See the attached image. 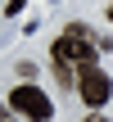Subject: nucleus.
<instances>
[{
  "label": "nucleus",
  "mask_w": 113,
  "mask_h": 122,
  "mask_svg": "<svg viewBox=\"0 0 113 122\" xmlns=\"http://www.w3.org/2000/svg\"><path fill=\"white\" fill-rule=\"evenodd\" d=\"M100 50H104V45H100V41L91 36V27H82V23H72V27H68V32H63L54 45H50V54H54V59L77 63V68L95 63V59H100Z\"/></svg>",
  "instance_id": "1"
},
{
  "label": "nucleus",
  "mask_w": 113,
  "mask_h": 122,
  "mask_svg": "<svg viewBox=\"0 0 113 122\" xmlns=\"http://www.w3.org/2000/svg\"><path fill=\"white\" fill-rule=\"evenodd\" d=\"M109 23H113V5H109Z\"/></svg>",
  "instance_id": "7"
},
{
  "label": "nucleus",
  "mask_w": 113,
  "mask_h": 122,
  "mask_svg": "<svg viewBox=\"0 0 113 122\" xmlns=\"http://www.w3.org/2000/svg\"><path fill=\"white\" fill-rule=\"evenodd\" d=\"M23 5H27V0H9V5H5V14H23Z\"/></svg>",
  "instance_id": "4"
},
{
  "label": "nucleus",
  "mask_w": 113,
  "mask_h": 122,
  "mask_svg": "<svg viewBox=\"0 0 113 122\" xmlns=\"http://www.w3.org/2000/svg\"><path fill=\"white\" fill-rule=\"evenodd\" d=\"M86 122H104V118H100V113H91V118H86Z\"/></svg>",
  "instance_id": "6"
},
{
  "label": "nucleus",
  "mask_w": 113,
  "mask_h": 122,
  "mask_svg": "<svg viewBox=\"0 0 113 122\" xmlns=\"http://www.w3.org/2000/svg\"><path fill=\"white\" fill-rule=\"evenodd\" d=\"M0 122H9V109H5V104H0Z\"/></svg>",
  "instance_id": "5"
},
{
  "label": "nucleus",
  "mask_w": 113,
  "mask_h": 122,
  "mask_svg": "<svg viewBox=\"0 0 113 122\" xmlns=\"http://www.w3.org/2000/svg\"><path fill=\"white\" fill-rule=\"evenodd\" d=\"M77 95H82L91 109L109 104V100H113V81H109V72H104L100 63H86V68H77Z\"/></svg>",
  "instance_id": "3"
},
{
  "label": "nucleus",
  "mask_w": 113,
  "mask_h": 122,
  "mask_svg": "<svg viewBox=\"0 0 113 122\" xmlns=\"http://www.w3.org/2000/svg\"><path fill=\"white\" fill-rule=\"evenodd\" d=\"M9 109L23 113L27 122H50L54 118V104H50V95L41 86H14L9 91Z\"/></svg>",
  "instance_id": "2"
}]
</instances>
